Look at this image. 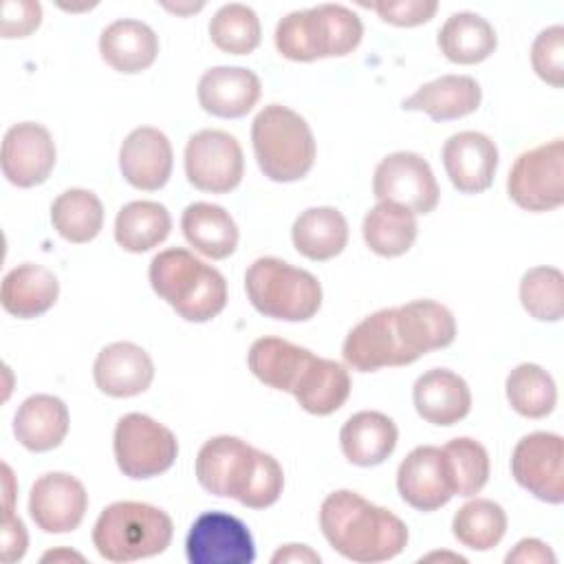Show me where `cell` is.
Segmentation results:
<instances>
[{
	"label": "cell",
	"instance_id": "8d00e7d4",
	"mask_svg": "<svg viewBox=\"0 0 564 564\" xmlns=\"http://www.w3.org/2000/svg\"><path fill=\"white\" fill-rule=\"evenodd\" d=\"M509 405L527 419H544L557 403V388L553 377L538 364L516 366L505 381Z\"/></svg>",
	"mask_w": 564,
	"mask_h": 564
},
{
	"label": "cell",
	"instance_id": "f546056e",
	"mask_svg": "<svg viewBox=\"0 0 564 564\" xmlns=\"http://www.w3.org/2000/svg\"><path fill=\"white\" fill-rule=\"evenodd\" d=\"M185 240L212 260L229 258L238 247V225L231 214L214 203H192L181 216Z\"/></svg>",
	"mask_w": 564,
	"mask_h": 564
},
{
	"label": "cell",
	"instance_id": "5b68a950",
	"mask_svg": "<svg viewBox=\"0 0 564 564\" xmlns=\"http://www.w3.org/2000/svg\"><path fill=\"white\" fill-rule=\"evenodd\" d=\"M172 535V518L163 509L137 500L108 505L93 527L97 553L115 564L161 555L170 546Z\"/></svg>",
	"mask_w": 564,
	"mask_h": 564
},
{
	"label": "cell",
	"instance_id": "e0dca14e",
	"mask_svg": "<svg viewBox=\"0 0 564 564\" xmlns=\"http://www.w3.org/2000/svg\"><path fill=\"white\" fill-rule=\"evenodd\" d=\"M88 509L86 487L66 471L42 474L29 494V513L44 533L75 531Z\"/></svg>",
	"mask_w": 564,
	"mask_h": 564
},
{
	"label": "cell",
	"instance_id": "52a82bcc",
	"mask_svg": "<svg viewBox=\"0 0 564 564\" xmlns=\"http://www.w3.org/2000/svg\"><path fill=\"white\" fill-rule=\"evenodd\" d=\"M245 291L258 313L282 322H306L322 306L319 280L311 271L273 256L249 264Z\"/></svg>",
	"mask_w": 564,
	"mask_h": 564
},
{
	"label": "cell",
	"instance_id": "8992f818",
	"mask_svg": "<svg viewBox=\"0 0 564 564\" xmlns=\"http://www.w3.org/2000/svg\"><path fill=\"white\" fill-rule=\"evenodd\" d=\"M251 143L262 174L275 183L304 178L317 154L306 119L282 104L264 106L251 123Z\"/></svg>",
	"mask_w": 564,
	"mask_h": 564
},
{
	"label": "cell",
	"instance_id": "681fc988",
	"mask_svg": "<svg viewBox=\"0 0 564 564\" xmlns=\"http://www.w3.org/2000/svg\"><path fill=\"white\" fill-rule=\"evenodd\" d=\"M68 560L84 562V555L75 553V551H68V549H55V551H48V553L42 555V562H68Z\"/></svg>",
	"mask_w": 564,
	"mask_h": 564
},
{
	"label": "cell",
	"instance_id": "d6986e66",
	"mask_svg": "<svg viewBox=\"0 0 564 564\" xmlns=\"http://www.w3.org/2000/svg\"><path fill=\"white\" fill-rule=\"evenodd\" d=\"M172 143L159 128H134L119 148V170L123 178L137 189H161L172 176Z\"/></svg>",
	"mask_w": 564,
	"mask_h": 564
},
{
	"label": "cell",
	"instance_id": "f6af8a7d",
	"mask_svg": "<svg viewBox=\"0 0 564 564\" xmlns=\"http://www.w3.org/2000/svg\"><path fill=\"white\" fill-rule=\"evenodd\" d=\"M29 546V535L24 522L15 513H4L2 518V551L0 557L2 562L11 564L24 557Z\"/></svg>",
	"mask_w": 564,
	"mask_h": 564
},
{
	"label": "cell",
	"instance_id": "ba28073f",
	"mask_svg": "<svg viewBox=\"0 0 564 564\" xmlns=\"http://www.w3.org/2000/svg\"><path fill=\"white\" fill-rule=\"evenodd\" d=\"M112 447L121 474L134 480L167 471L178 456L174 432L141 412L123 414L117 421Z\"/></svg>",
	"mask_w": 564,
	"mask_h": 564
},
{
	"label": "cell",
	"instance_id": "836d02e7",
	"mask_svg": "<svg viewBox=\"0 0 564 564\" xmlns=\"http://www.w3.org/2000/svg\"><path fill=\"white\" fill-rule=\"evenodd\" d=\"M416 214L388 200H379L375 207H370L361 223L366 247L381 258H397L408 253L416 240Z\"/></svg>",
	"mask_w": 564,
	"mask_h": 564
},
{
	"label": "cell",
	"instance_id": "ffe728a7",
	"mask_svg": "<svg viewBox=\"0 0 564 564\" xmlns=\"http://www.w3.org/2000/svg\"><path fill=\"white\" fill-rule=\"evenodd\" d=\"M260 93V77L245 66L207 68L196 88L200 108L220 119L245 117L258 104Z\"/></svg>",
	"mask_w": 564,
	"mask_h": 564
},
{
	"label": "cell",
	"instance_id": "7402d4cb",
	"mask_svg": "<svg viewBox=\"0 0 564 564\" xmlns=\"http://www.w3.org/2000/svg\"><path fill=\"white\" fill-rule=\"evenodd\" d=\"M412 401L423 421L447 427L469 414L471 390L454 370L432 368L414 381Z\"/></svg>",
	"mask_w": 564,
	"mask_h": 564
},
{
	"label": "cell",
	"instance_id": "7dc6e473",
	"mask_svg": "<svg viewBox=\"0 0 564 564\" xmlns=\"http://www.w3.org/2000/svg\"><path fill=\"white\" fill-rule=\"evenodd\" d=\"M273 564H319V555L306 544H284L271 555Z\"/></svg>",
	"mask_w": 564,
	"mask_h": 564
},
{
	"label": "cell",
	"instance_id": "cb8c5ba5",
	"mask_svg": "<svg viewBox=\"0 0 564 564\" xmlns=\"http://www.w3.org/2000/svg\"><path fill=\"white\" fill-rule=\"evenodd\" d=\"M480 84L469 75H441L401 101L403 110L425 112L432 121H454L478 110Z\"/></svg>",
	"mask_w": 564,
	"mask_h": 564
},
{
	"label": "cell",
	"instance_id": "83f0119b",
	"mask_svg": "<svg viewBox=\"0 0 564 564\" xmlns=\"http://www.w3.org/2000/svg\"><path fill=\"white\" fill-rule=\"evenodd\" d=\"M350 375L339 361L313 355L300 372L293 397L302 410L315 416H328L337 412L350 397Z\"/></svg>",
	"mask_w": 564,
	"mask_h": 564
},
{
	"label": "cell",
	"instance_id": "8fae6325",
	"mask_svg": "<svg viewBox=\"0 0 564 564\" xmlns=\"http://www.w3.org/2000/svg\"><path fill=\"white\" fill-rule=\"evenodd\" d=\"M377 200L397 203L412 214H430L438 205V183L430 163L408 150L390 152L379 161L372 176Z\"/></svg>",
	"mask_w": 564,
	"mask_h": 564
},
{
	"label": "cell",
	"instance_id": "603a6c76",
	"mask_svg": "<svg viewBox=\"0 0 564 564\" xmlns=\"http://www.w3.org/2000/svg\"><path fill=\"white\" fill-rule=\"evenodd\" d=\"M397 311V326L410 357L416 361L432 350L447 348L456 337L452 311L436 300H412Z\"/></svg>",
	"mask_w": 564,
	"mask_h": 564
},
{
	"label": "cell",
	"instance_id": "7bdbcfd3",
	"mask_svg": "<svg viewBox=\"0 0 564 564\" xmlns=\"http://www.w3.org/2000/svg\"><path fill=\"white\" fill-rule=\"evenodd\" d=\"M377 15L394 26H419L425 24L434 18L438 2L436 0H386V2H375L366 4Z\"/></svg>",
	"mask_w": 564,
	"mask_h": 564
},
{
	"label": "cell",
	"instance_id": "2e32d148",
	"mask_svg": "<svg viewBox=\"0 0 564 564\" xmlns=\"http://www.w3.org/2000/svg\"><path fill=\"white\" fill-rule=\"evenodd\" d=\"M55 159V141L42 123L20 121L2 137V174L15 187L42 185L51 176Z\"/></svg>",
	"mask_w": 564,
	"mask_h": 564
},
{
	"label": "cell",
	"instance_id": "c3c4849f",
	"mask_svg": "<svg viewBox=\"0 0 564 564\" xmlns=\"http://www.w3.org/2000/svg\"><path fill=\"white\" fill-rule=\"evenodd\" d=\"M2 491H4V513H13V498H15V480L9 465H2Z\"/></svg>",
	"mask_w": 564,
	"mask_h": 564
},
{
	"label": "cell",
	"instance_id": "816d5d0a",
	"mask_svg": "<svg viewBox=\"0 0 564 564\" xmlns=\"http://www.w3.org/2000/svg\"><path fill=\"white\" fill-rule=\"evenodd\" d=\"M421 560H425V562H430V560H452V562H467L463 555H456V553H430V555H425V557H421Z\"/></svg>",
	"mask_w": 564,
	"mask_h": 564
},
{
	"label": "cell",
	"instance_id": "1f68e13d",
	"mask_svg": "<svg viewBox=\"0 0 564 564\" xmlns=\"http://www.w3.org/2000/svg\"><path fill=\"white\" fill-rule=\"evenodd\" d=\"M315 352H311L304 346H297L282 337H260L251 344L247 352L249 370L258 381L273 390L293 392V386L308 364V359Z\"/></svg>",
	"mask_w": 564,
	"mask_h": 564
},
{
	"label": "cell",
	"instance_id": "e575fe53",
	"mask_svg": "<svg viewBox=\"0 0 564 564\" xmlns=\"http://www.w3.org/2000/svg\"><path fill=\"white\" fill-rule=\"evenodd\" d=\"M172 229V216L156 200H132L117 212L115 240L123 251L143 253L159 247Z\"/></svg>",
	"mask_w": 564,
	"mask_h": 564
},
{
	"label": "cell",
	"instance_id": "4dcf8cb0",
	"mask_svg": "<svg viewBox=\"0 0 564 564\" xmlns=\"http://www.w3.org/2000/svg\"><path fill=\"white\" fill-rule=\"evenodd\" d=\"M291 240L297 253L324 262L346 249L348 223L335 207H308L293 220Z\"/></svg>",
	"mask_w": 564,
	"mask_h": 564
},
{
	"label": "cell",
	"instance_id": "74e56055",
	"mask_svg": "<svg viewBox=\"0 0 564 564\" xmlns=\"http://www.w3.org/2000/svg\"><path fill=\"white\" fill-rule=\"evenodd\" d=\"M452 533L471 551H489L507 533V513L489 498H474L454 513Z\"/></svg>",
	"mask_w": 564,
	"mask_h": 564
},
{
	"label": "cell",
	"instance_id": "6da1fadb",
	"mask_svg": "<svg viewBox=\"0 0 564 564\" xmlns=\"http://www.w3.org/2000/svg\"><path fill=\"white\" fill-rule=\"evenodd\" d=\"M194 469L205 491L234 498L249 509L275 505L284 489L282 465L271 454L229 434L205 441Z\"/></svg>",
	"mask_w": 564,
	"mask_h": 564
},
{
	"label": "cell",
	"instance_id": "30bf717a",
	"mask_svg": "<svg viewBox=\"0 0 564 564\" xmlns=\"http://www.w3.org/2000/svg\"><path fill=\"white\" fill-rule=\"evenodd\" d=\"M242 174L245 156L234 134L207 128L187 139L185 176L196 189L227 194L240 185Z\"/></svg>",
	"mask_w": 564,
	"mask_h": 564
},
{
	"label": "cell",
	"instance_id": "b9f144b4",
	"mask_svg": "<svg viewBox=\"0 0 564 564\" xmlns=\"http://www.w3.org/2000/svg\"><path fill=\"white\" fill-rule=\"evenodd\" d=\"M531 66L535 75L560 88L564 84V26L553 24L540 31L531 44Z\"/></svg>",
	"mask_w": 564,
	"mask_h": 564
},
{
	"label": "cell",
	"instance_id": "3957f363",
	"mask_svg": "<svg viewBox=\"0 0 564 564\" xmlns=\"http://www.w3.org/2000/svg\"><path fill=\"white\" fill-rule=\"evenodd\" d=\"M148 278L154 293L187 322H209L227 306L225 275L187 249L159 251Z\"/></svg>",
	"mask_w": 564,
	"mask_h": 564
},
{
	"label": "cell",
	"instance_id": "ab89813d",
	"mask_svg": "<svg viewBox=\"0 0 564 564\" xmlns=\"http://www.w3.org/2000/svg\"><path fill=\"white\" fill-rule=\"evenodd\" d=\"M522 308L540 322H560L564 315V275L557 267H531L520 280Z\"/></svg>",
	"mask_w": 564,
	"mask_h": 564
},
{
	"label": "cell",
	"instance_id": "277c9868",
	"mask_svg": "<svg viewBox=\"0 0 564 564\" xmlns=\"http://www.w3.org/2000/svg\"><path fill=\"white\" fill-rule=\"evenodd\" d=\"M364 37L361 18L344 7L324 2L286 13L275 26V48L291 62H315L352 53Z\"/></svg>",
	"mask_w": 564,
	"mask_h": 564
},
{
	"label": "cell",
	"instance_id": "d4e9b609",
	"mask_svg": "<svg viewBox=\"0 0 564 564\" xmlns=\"http://www.w3.org/2000/svg\"><path fill=\"white\" fill-rule=\"evenodd\" d=\"M397 441V423L377 410L355 412L339 430L341 452L357 467L381 465L394 452Z\"/></svg>",
	"mask_w": 564,
	"mask_h": 564
},
{
	"label": "cell",
	"instance_id": "4316f807",
	"mask_svg": "<svg viewBox=\"0 0 564 564\" xmlns=\"http://www.w3.org/2000/svg\"><path fill=\"white\" fill-rule=\"evenodd\" d=\"M99 55L117 73L134 75L154 64L159 55V37L145 22L121 18L101 31Z\"/></svg>",
	"mask_w": 564,
	"mask_h": 564
},
{
	"label": "cell",
	"instance_id": "bcb514c9",
	"mask_svg": "<svg viewBox=\"0 0 564 564\" xmlns=\"http://www.w3.org/2000/svg\"><path fill=\"white\" fill-rule=\"evenodd\" d=\"M507 564H555V553L538 538L520 540L505 557Z\"/></svg>",
	"mask_w": 564,
	"mask_h": 564
},
{
	"label": "cell",
	"instance_id": "7a4b0ae2",
	"mask_svg": "<svg viewBox=\"0 0 564 564\" xmlns=\"http://www.w3.org/2000/svg\"><path fill=\"white\" fill-rule=\"evenodd\" d=\"M319 529L326 542L346 560L377 564L397 557L408 546V527L390 509L357 491L337 489L319 507Z\"/></svg>",
	"mask_w": 564,
	"mask_h": 564
},
{
	"label": "cell",
	"instance_id": "d590c367",
	"mask_svg": "<svg viewBox=\"0 0 564 564\" xmlns=\"http://www.w3.org/2000/svg\"><path fill=\"white\" fill-rule=\"evenodd\" d=\"M51 223L66 242L84 245L101 231L104 205L90 189L70 187L53 200Z\"/></svg>",
	"mask_w": 564,
	"mask_h": 564
},
{
	"label": "cell",
	"instance_id": "f907efd6",
	"mask_svg": "<svg viewBox=\"0 0 564 564\" xmlns=\"http://www.w3.org/2000/svg\"><path fill=\"white\" fill-rule=\"evenodd\" d=\"M167 11H172V13H181V15H189V13H196V11H200L205 4L203 2H198V4H192V2H187V4H170V2H165L163 4Z\"/></svg>",
	"mask_w": 564,
	"mask_h": 564
},
{
	"label": "cell",
	"instance_id": "5bb4252c",
	"mask_svg": "<svg viewBox=\"0 0 564 564\" xmlns=\"http://www.w3.org/2000/svg\"><path fill=\"white\" fill-rule=\"evenodd\" d=\"M189 564H251L256 544L247 524L225 511L200 513L185 538Z\"/></svg>",
	"mask_w": 564,
	"mask_h": 564
},
{
	"label": "cell",
	"instance_id": "4fadbf2b",
	"mask_svg": "<svg viewBox=\"0 0 564 564\" xmlns=\"http://www.w3.org/2000/svg\"><path fill=\"white\" fill-rule=\"evenodd\" d=\"M341 357L346 366L357 372H375L381 368L414 364L403 346L394 306L379 308L352 326L344 339Z\"/></svg>",
	"mask_w": 564,
	"mask_h": 564
},
{
	"label": "cell",
	"instance_id": "60d3db41",
	"mask_svg": "<svg viewBox=\"0 0 564 564\" xmlns=\"http://www.w3.org/2000/svg\"><path fill=\"white\" fill-rule=\"evenodd\" d=\"M454 476V496H476L489 480V454L485 445L469 436L452 438L443 445Z\"/></svg>",
	"mask_w": 564,
	"mask_h": 564
},
{
	"label": "cell",
	"instance_id": "ac0fdd59",
	"mask_svg": "<svg viewBox=\"0 0 564 564\" xmlns=\"http://www.w3.org/2000/svg\"><path fill=\"white\" fill-rule=\"evenodd\" d=\"M443 167L460 194H480L491 187L498 170L496 143L476 130L452 134L443 143Z\"/></svg>",
	"mask_w": 564,
	"mask_h": 564
},
{
	"label": "cell",
	"instance_id": "484cf974",
	"mask_svg": "<svg viewBox=\"0 0 564 564\" xmlns=\"http://www.w3.org/2000/svg\"><path fill=\"white\" fill-rule=\"evenodd\" d=\"M70 416L59 397L31 394L13 416V434L29 452H51L62 445L68 434Z\"/></svg>",
	"mask_w": 564,
	"mask_h": 564
},
{
	"label": "cell",
	"instance_id": "44dd1931",
	"mask_svg": "<svg viewBox=\"0 0 564 564\" xmlns=\"http://www.w3.org/2000/svg\"><path fill=\"white\" fill-rule=\"evenodd\" d=\"M93 377L95 386L108 397H137L154 381V361L132 341H112L99 350Z\"/></svg>",
	"mask_w": 564,
	"mask_h": 564
},
{
	"label": "cell",
	"instance_id": "f35d334b",
	"mask_svg": "<svg viewBox=\"0 0 564 564\" xmlns=\"http://www.w3.org/2000/svg\"><path fill=\"white\" fill-rule=\"evenodd\" d=\"M209 37L223 53L249 55L258 48L262 37L260 18L247 4H223L209 20Z\"/></svg>",
	"mask_w": 564,
	"mask_h": 564
},
{
	"label": "cell",
	"instance_id": "7c38bea8",
	"mask_svg": "<svg viewBox=\"0 0 564 564\" xmlns=\"http://www.w3.org/2000/svg\"><path fill=\"white\" fill-rule=\"evenodd\" d=\"M516 482L549 505L564 502V441L555 432H531L511 452Z\"/></svg>",
	"mask_w": 564,
	"mask_h": 564
},
{
	"label": "cell",
	"instance_id": "d6a6232c",
	"mask_svg": "<svg viewBox=\"0 0 564 564\" xmlns=\"http://www.w3.org/2000/svg\"><path fill=\"white\" fill-rule=\"evenodd\" d=\"M436 44L449 62L471 66L485 62L496 51L498 35L482 15L458 11L443 22Z\"/></svg>",
	"mask_w": 564,
	"mask_h": 564
},
{
	"label": "cell",
	"instance_id": "9a60e30c",
	"mask_svg": "<svg viewBox=\"0 0 564 564\" xmlns=\"http://www.w3.org/2000/svg\"><path fill=\"white\" fill-rule=\"evenodd\" d=\"M397 489L416 511H436L445 507L454 498V476L443 447H414L397 469Z\"/></svg>",
	"mask_w": 564,
	"mask_h": 564
},
{
	"label": "cell",
	"instance_id": "ee69618b",
	"mask_svg": "<svg viewBox=\"0 0 564 564\" xmlns=\"http://www.w3.org/2000/svg\"><path fill=\"white\" fill-rule=\"evenodd\" d=\"M40 22H42L40 2H33V0H7V2H2L0 35L4 40L26 37L40 26Z\"/></svg>",
	"mask_w": 564,
	"mask_h": 564
},
{
	"label": "cell",
	"instance_id": "9c48e42d",
	"mask_svg": "<svg viewBox=\"0 0 564 564\" xmlns=\"http://www.w3.org/2000/svg\"><path fill=\"white\" fill-rule=\"evenodd\" d=\"M509 198L527 212H551L564 203V141L553 139L522 152L509 170Z\"/></svg>",
	"mask_w": 564,
	"mask_h": 564
},
{
	"label": "cell",
	"instance_id": "f1b7e54d",
	"mask_svg": "<svg viewBox=\"0 0 564 564\" xmlns=\"http://www.w3.org/2000/svg\"><path fill=\"white\" fill-rule=\"evenodd\" d=\"M59 295V282L42 264L22 262L2 278L0 304L18 319H33L46 313Z\"/></svg>",
	"mask_w": 564,
	"mask_h": 564
}]
</instances>
